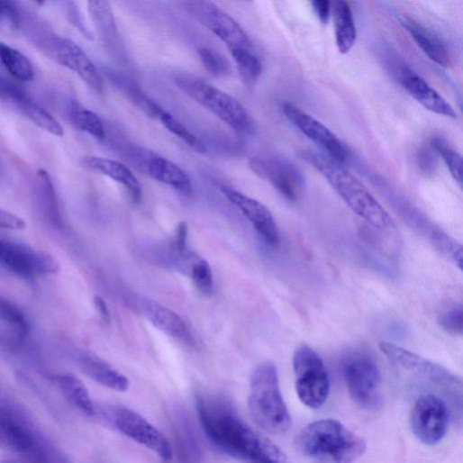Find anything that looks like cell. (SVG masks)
Masks as SVG:
<instances>
[{
	"mask_svg": "<svg viewBox=\"0 0 463 463\" xmlns=\"http://www.w3.org/2000/svg\"><path fill=\"white\" fill-rule=\"evenodd\" d=\"M0 342H2V336H0Z\"/></svg>",
	"mask_w": 463,
	"mask_h": 463,
	"instance_id": "obj_47",
	"label": "cell"
},
{
	"mask_svg": "<svg viewBox=\"0 0 463 463\" xmlns=\"http://www.w3.org/2000/svg\"><path fill=\"white\" fill-rule=\"evenodd\" d=\"M51 53L60 65L76 73L94 91H103L100 72L77 44L68 39L56 38L51 43Z\"/></svg>",
	"mask_w": 463,
	"mask_h": 463,
	"instance_id": "obj_18",
	"label": "cell"
},
{
	"mask_svg": "<svg viewBox=\"0 0 463 463\" xmlns=\"http://www.w3.org/2000/svg\"><path fill=\"white\" fill-rule=\"evenodd\" d=\"M449 413L447 404L433 395L419 396L413 406L410 426L414 436L423 444L433 446L445 437Z\"/></svg>",
	"mask_w": 463,
	"mask_h": 463,
	"instance_id": "obj_10",
	"label": "cell"
},
{
	"mask_svg": "<svg viewBox=\"0 0 463 463\" xmlns=\"http://www.w3.org/2000/svg\"><path fill=\"white\" fill-rule=\"evenodd\" d=\"M297 395L304 404L319 409L326 403L330 378L322 358L311 347L302 345L294 356Z\"/></svg>",
	"mask_w": 463,
	"mask_h": 463,
	"instance_id": "obj_7",
	"label": "cell"
},
{
	"mask_svg": "<svg viewBox=\"0 0 463 463\" xmlns=\"http://www.w3.org/2000/svg\"><path fill=\"white\" fill-rule=\"evenodd\" d=\"M95 307H96L100 316L102 317V319L105 322L109 323L111 322V315H110L109 309H108L107 304L104 302V300L99 296H96L95 298Z\"/></svg>",
	"mask_w": 463,
	"mask_h": 463,
	"instance_id": "obj_45",
	"label": "cell"
},
{
	"mask_svg": "<svg viewBox=\"0 0 463 463\" xmlns=\"http://www.w3.org/2000/svg\"><path fill=\"white\" fill-rule=\"evenodd\" d=\"M174 81L183 93L234 131L243 134L254 132L253 119L235 97L191 76H177Z\"/></svg>",
	"mask_w": 463,
	"mask_h": 463,
	"instance_id": "obj_5",
	"label": "cell"
},
{
	"mask_svg": "<svg viewBox=\"0 0 463 463\" xmlns=\"http://www.w3.org/2000/svg\"><path fill=\"white\" fill-rule=\"evenodd\" d=\"M312 5L321 23L327 24L331 14V4L327 0H315Z\"/></svg>",
	"mask_w": 463,
	"mask_h": 463,
	"instance_id": "obj_43",
	"label": "cell"
},
{
	"mask_svg": "<svg viewBox=\"0 0 463 463\" xmlns=\"http://www.w3.org/2000/svg\"><path fill=\"white\" fill-rule=\"evenodd\" d=\"M88 10L104 40L107 42L115 41L118 32L110 4L103 0H92L88 3Z\"/></svg>",
	"mask_w": 463,
	"mask_h": 463,
	"instance_id": "obj_28",
	"label": "cell"
},
{
	"mask_svg": "<svg viewBox=\"0 0 463 463\" xmlns=\"http://www.w3.org/2000/svg\"><path fill=\"white\" fill-rule=\"evenodd\" d=\"M195 406L206 437L222 453L247 463H292L277 445L250 425L226 398L199 394Z\"/></svg>",
	"mask_w": 463,
	"mask_h": 463,
	"instance_id": "obj_1",
	"label": "cell"
},
{
	"mask_svg": "<svg viewBox=\"0 0 463 463\" xmlns=\"http://www.w3.org/2000/svg\"><path fill=\"white\" fill-rule=\"evenodd\" d=\"M392 74L403 88L425 109L440 116L457 118L453 107L422 77L404 64L398 63L394 66Z\"/></svg>",
	"mask_w": 463,
	"mask_h": 463,
	"instance_id": "obj_17",
	"label": "cell"
},
{
	"mask_svg": "<svg viewBox=\"0 0 463 463\" xmlns=\"http://www.w3.org/2000/svg\"><path fill=\"white\" fill-rule=\"evenodd\" d=\"M195 287L203 294H210L213 287L212 270L205 260L195 258L187 273Z\"/></svg>",
	"mask_w": 463,
	"mask_h": 463,
	"instance_id": "obj_35",
	"label": "cell"
},
{
	"mask_svg": "<svg viewBox=\"0 0 463 463\" xmlns=\"http://www.w3.org/2000/svg\"><path fill=\"white\" fill-rule=\"evenodd\" d=\"M433 150L422 148L418 152L417 161L420 169L425 174H431L436 167V160Z\"/></svg>",
	"mask_w": 463,
	"mask_h": 463,
	"instance_id": "obj_41",
	"label": "cell"
},
{
	"mask_svg": "<svg viewBox=\"0 0 463 463\" xmlns=\"http://www.w3.org/2000/svg\"><path fill=\"white\" fill-rule=\"evenodd\" d=\"M200 59L205 69L214 77H225L231 73L229 62L218 53L202 48L198 50Z\"/></svg>",
	"mask_w": 463,
	"mask_h": 463,
	"instance_id": "obj_37",
	"label": "cell"
},
{
	"mask_svg": "<svg viewBox=\"0 0 463 463\" xmlns=\"http://www.w3.org/2000/svg\"><path fill=\"white\" fill-rule=\"evenodd\" d=\"M185 9L201 25L208 29L229 49L231 55L255 51L250 36L239 23L223 10L209 2H187Z\"/></svg>",
	"mask_w": 463,
	"mask_h": 463,
	"instance_id": "obj_9",
	"label": "cell"
},
{
	"mask_svg": "<svg viewBox=\"0 0 463 463\" xmlns=\"http://www.w3.org/2000/svg\"><path fill=\"white\" fill-rule=\"evenodd\" d=\"M0 63L13 77L23 82L34 79V68L30 59L21 51L4 42H0Z\"/></svg>",
	"mask_w": 463,
	"mask_h": 463,
	"instance_id": "obj_27",
	"label": "cell"
},
{
	"mask_svg": "<svg viewBox=\"0 0 463 463\" xmlns=\"http://www.w3.org/2000/svg\"><path fill=\"white\" fill-rule=\"evenodd\" d=\"M86 165L108 177L123 184L129 191L133 202H140L142 197V186L132 173L123 163L102 157H88Z\"/></svg>",
	"mask_w": 463,
	"mask_h": 463,
	"instance_id": "obj_22",
	"label": "cell"
},
{
	"mask_svg": "<svg viewBox=\"0 0 463 463\" xmlns=\"http://www.w3.org/2000/svg\"><path fill=\"white\" fill-rule=\"evenodd\" d=\"M0 463H19V462L14 461V460H5V461H2Z\"/></svg>",
	"mask_w": 463,
	"mask_h": 463,
	"instance_id": "obj_46",
	"label": "cell"
},
{
	"mask_svg": "<svg viewBox=\"0 0 463 463\" xmlns=\"http://www.w3.org/2000/svg\"><path fill=\"white\" fill-rule=\"evenodd\" d=\"M0 321L12 326L21 337H26L31 326L24 313L13 302L0 295Z\"/></svg>",
	"mask_w": 463,
	"mask_h": 463,
	"instance_id": "obj_32",
	"label": "cell"
},
{
	"mask_svg": "<svg viewBox=\"0 0 463 463\" xmlns=\"http://www.w3.org/2000/svg\"><path fill=\"white\" fill-rule=\"evenodd\" d=\"M0 443L39 463L45 456L32 428L14 412L0 408Z\"/></svg>",
	"mask_w": 463,
	"mask_h": 463,
	"instance_id": "obj_16",
	"label": "cell"
},
{
	"mask_svg": "<svg viewBox=\"0 0 463 463\" xmlns=\"http://www.w3.org/2000/svg\"><path fill=\"white\" fill-rule=\"evenodd\" d=\"M220 191L252 222L258 234L267 245L272 248L279 246V231L276 219L265 204L228 186H220Z\"/></svg>",
	"mask_w": 463,
	"mask_h": 463,
	"instance_id": "obj_15",
	"label": "cell"
},
{
	"mask_svg": "<svg viewBox=\"0 0 463 463\" xmlns=\"http://www.w3.org/2000/svg\"><path fill=\"white\" fill-rule=\"evenodd\" d=\"M74 122L78 129L94 138L99 141L105 139L104 123L95 113L86 109L78 110L74 114Z\"/></svg>",
	"mask_w": 463,
	"mask_h": 463,
	"instance_id": "obj_34",
	"label": "cell"
},
{
	"mask_svg": "<svg viewBox=\"0 0 463 463\" xmlns=\"http://www.w3.org/2000/svg\"><path fill=\"white\" fill-rule=\"evenodd\" d=\"M399 22L430 60L441 68H447L450 66L447 49L431 32L407 16H400Z\"/></svg>",
	"mask_w": 463,
	"mask_h": 463,
	"instance_id": "obj_20",
	"label": "cell"
},
{
	"mask_svg": "<svg viewBox=\"0 0 463 463\" xmlns=\"http://www.w3.org/2000/svg\"><path fill=\"white\" fill-rule=\"evenodd\" d=\"M237 63L241 78L249 85L255 84L262 74V64L255 51H241L232 54Z\"/></svg>",
	"mask_w": 463,
	"mask_h": 463,
	"instance_id": "obj_33",
	"label": "cell"
},
{
	"mask_svg": "<svg viewBox=\"0 0 463 463\" xmlns=\"http://www.w3.org/2000/svg\"><path fill=\"white\" fill-rule=\"evenodd\" d=\"M0 95H5L34 124L57 137L64 136V129L48 111L14 86L0 85Z\"/></svg>",
	"mask_w": 463,
	"mask_h": 463,
	"instance_id": "obj_19",
	"label": "cell"
},
{
	"mask_svg": "<svg viewBox=\"0 0 463 463\" xmlns=\"http://www.w3.org/2000/svg\"><path fill=\"white\" fill-rule=\"evenodd\" d=\"M282 111L287 120L326 152L330 159L342 165L349 160L350 155L348 148L323 123L289 102L282 104Z\"/></svg>",
	"mask_w": 463,
	"mask_h": 463,
	"instance_id": "obj_12",
	"label": "cell"
},
{
	"mask_svg": "<svg viewBox=\"0 0 463 463\" xmlns=\"http://www.w3.org/2000/svg\"><path fill=\"white\" fill-rule=\"evenodd\" d=\"M56 382L66 399L83 413L93 416L95 405L85 383L77 376L64 374L58 376Z\"/></svg>",
	"mask_w": 463,
	"mask_h": 463,
	"instance_id": "obj_26",
	"label": "cell"
},
{
	"mask_svg": "<svg viewBox=\"0 0 463 463\" xmlns=\"http://www.w3.org/2000/svg\"><path fill=\"white\" fill-rule=\"evenodd\" d=\"M439 323L447 332L461 336L463 332L462 306H456L443 313L439 318Z\"/></svg>",
	"mask_w": 463,
	"mask_h": 463,
	"instance_id": "obj_38",
	"label": "cell"
},
{
	"mask_svg": "<svg viewBox=\"0 0 463 463\" xmlns=\"http://www.w3.org/2000/svg\"><path fill=\"white\" fill-rule=\"evenodd\" d=\"M141 309L148 320L160 331L184 343L191 342V335L185 322L176 313L151 300L144 301Z\"/></svg>",
	"mask_w": 463,
	"mask_h": 463,
	"instance_id": "obj_21",
	"label": "cell"
},
{
	"mask_svg": "<svg viewBox=\"0 0 463 463\" xmlns=\"http://www.w3.org/2000/svg\"><path fill=\"white\" fill-rule=\"evenodd\" d=\"M116 86L131 100L137 107L144 112L148 116L157 118L162 111L155 101L147 96L139 87L125 78L116 77L113 79Z\"/></svg>",
	"mask_w": 463,
	"mask_h": 463,
	"instance_id": "obj_29",
	"label": "cell"
},
{
	"mask_svg": "<svg viewBox=\"0 0 463 463\" xmlns=\"http://www.w3.org/2000/svg\"><path fill=\"white\" fill-rule=\"evenodd\" d=\"M381 352L395 366L442 389L461 408L462 382L447 369L394 343H379Z\"/></svg>",
	"mask_w": 463,
	"mask_h": 463,
	"instance_id": "obj_8",
	"label": "cell"
},
{
	"mask_svg": "<svg viewBox=\"0 0 463 463\" xmlns=\"http://www.w3.org/2000/svg\"><path fill=\"white\" fill-rule=\"evenodd\" d=\"M296 449L304 456L352 463L366 450L365 440L334 419L315 421L295 438Z\"/></svg>",
	"mask_w": 463,
	"mask_h": 463,
	"instance_id": "obj_3",
	"label": "cell"
},
{
	"mask_svg": "<svg viewBox=\"0 0 463 463\" xmlns=\"http://www.w3.org/2000/svg\"><path fill=\"white\" fill-rule=\"evenodd\" d=\"M301 158L321 173L347 205L368 223L380 231L393 228L388 213L344 165L312 150L302 151Z\"/></svg>",
	"mask_w": 463,
	"mask_h": 463,
	"instance_id": "obj_2",
	"label": "cell"
},
{
	"mask_svg": "<svg viewBox=\"0 0 463 463\" xmlns=\"http://www.w3.org/2000/svg\"><path fill=\"white\" fill-rule=\"evenodd\" d=\"M249 408L256 423L267 432L279 435L291 428L292 418L273 363L264 362L256 368L251 378Z\"/></svg>",
	"mask_w": 463,
	"mask_h": 463,
	"instance_id": "obj_4",
	"label": "cell"
},
{
	"mask_svg": "<svg viewBox=\"0 0 463 463\" xmlns=\"http://www.w3.org/2000/svg\"><path fill=\"white\" fill-rule=\"evenodd\" d=\"M177 434L182 463H197L200 451L192 436L193 433L186 422H181Z\"/></svg>",
	"mask_w": 463,
	"mask_h": 463,
	"instance_id": "obj_36",
	"label": "cell"
},
{
	"mask_svg": "<svg viewBox=\"0 0 463 463\" xmlns=\"http://www.w3.org/2000/svg\"><path fill=\"white\" fill-rule=\"evenodd\" d=\"M157 119L172 134L183 141L188 147L198 153H204L206 148L204 143L193 132H191L181 122L164 109L159 113Z\"/></svg>",
	"mask_w": 463,
	"mask_h": 463,
	"instance_id": "obj_31",
	"label": "cell"
},
{
	"mask_svg": "<svg viewBox=\"0 0 463 463\" xmlns=\"http://www.w3.org/2000/svg\"><path fill=\"white\" fill-rule=\"evenodd\" d=\"M150 176L155 180L168 185L174 189L183 193L192 192V183L187 174L171 160L154 156L148 165Z\"/></svg>",
	"mask_w": 463,
	"mask_h": 463,
	"instance_id": "obj_25",
	"label": "cell"
},
{
	"mask_svg": "<svg viewBox=\"0 0 463 463\" xmlns=\"http://www.w3.org/2000/svg\"><path fill=\"white\" fill-rule=\"evenodd\" d=\"M437 243L441 250L450 259L453 264L461 270L462 268V249L461 246L445 235H439Z\"/></svg>",
	"mask_w": 463,
	"mask_h": 463,
	"instance_id": "obj_39",
	"label": "cell"
},
{
	"mask_svg": "<svg viewBox=\"0 0 463 463\" xmlns=\"http://www.w3.org/2000/svg\"><path fill=\"white\" fill-rule=\"evenodd\" d=\"M431 146L443 160L447 168L454 180L461 187L462 186V158L461 156L449 144V142L440 136H434L431 138Z\"/></svg>",
	"mask_w": 463,
	"mask_h": 463,
	"instance_id": "obj_30",
	"label": "cell"
},
{
	"mask_svg": "<svg viewBox=\"0 0 463 463\" xmlns=\"http://www.w3.org/2000/svg\"><path fill=\"white\" fill-rule=\"evenodd\" d=\"M0 21H6L14 26H17L20 22L16 9L7 3H0Z\"/></svg>",
	"mask_w": 463,
	"mask_h": 463,
	"instance_id": "obj_44",
	"label": "cell"
},
{
	"mask_svg": "<svg viewBox=\"0 0 463 463\" xmlns=\"http://www.w3.org/2000/svg\"><path fill=\"white\" fill-rule=\"evenodd\" d=\"M188 237V226L186 222H181L177 227L176 235L173 241L174 250L177 254L186 252V243Z\"/></svg>",
	"mask_w": 463,
	"mask_h": 463,
	"instance_id": "obj_42",
	"label": "cell"
},
{
	"mask_svg": "<svg viewBox=\"0 0 463 463\" xmlns=\"http://www.w3.org/2000/svg\"><path fill=\"white\" fill-rule=\"evenodd\" d=\"M0 265L23 279L41 274H56L59 268L50 255L32 248L0 240Z\"/></svg>",
	"mask_w": 463,
	"mask_h": 463,
	"instance_id": "obj_13",
	"label": "cell"
},
{
	"mask_svg": "<svg viewBox=\"0 0 463 463\" xmlns=\"http://www.w3.org/2000/svg\"><path fill=\"white\" fill-rule=\"evenodd\" d=\"M115 428L158 455L161 459H171L173 450L166 436L140 413L125 406H116L111 412Z\"/></svg>",
	"mask_w": 463,
	"mask_h": 463,
	"instance_id": "obj_11",
	"label": "cell"
},
{
	"mask_svg": "<svg viewBox=\"0 0 463 463\" xmlns=\"http://www.w3.org/2000/svg\"><path fill=\"white\" fill-rule=\"evenodd\" d=\"M79 367L86 376L104 387L117 392L129 389V379L99 359L83 357L79 359Z\"/></svg>",
	"mask_w": 463,
	"mask_h": 463,
	"instance_id": "obj_24",
	"label": "cell"
},
{
	"mask_svg": "<svg viewBox=\"0 0 463 463\" xmlns=\"http://www.w3.org/2000/svg\"><path fill=\"white\" fill-rule=\"evenodd\" d=\"M343 377L353 401L372 410L381 403L382 376L375 359L362 350H352L342 359Z\"/></svg>",
	"mask_w": 463,
	"mask_h": 463,
	"instance_id": "obj_6",
	"label": "cell"
},
{
	"mask_svg": "<svg viewBox=\"0 0 463 463\" xmlns=\"http://www.w3.org/2000/svg\"><path fill=\"white\" fill-rule=\"evenodd\" d=\"M251 169L270 182L286 199L296 201L304 187L303 173L291 162L275 158H254L250 162Z\"/></svg>",
	"mask_w": 463,
	"mask_h": 463,
	"instance_id": "obj_14",
	"label": "cell"
},
{
	"mask_svg": "<svg viewBox=\"0 0 463 463\" xmlns=\"http://www.w3.org/2000/svg\"><path fill=\"white\" fill-rule=\"evenodd\" d=\"M336 45L340 53L346 55L351 51L357 41V29L350 5L343 0L332 4Z\"/></svg>",
	"mask_w": 463,
	"mask_h": 463,
	"instance_id": "obj_23",
	"label": "cell"
},
{
	"mask_svg": "<svg viewBox=\"0 0 463 463\" xmlns=\"http://www.w3.org/2000/svg\"><path fill=\"white\" fill-rule=\"evenodd\" d=\"M26 222L15 213L0 208V229L23 230Z\"/></svg>",
	"mask_w": 463,
	"mask_h": 463,
	"instance_id": "obj_40",
	"label": "cell"
}]
</instances>
